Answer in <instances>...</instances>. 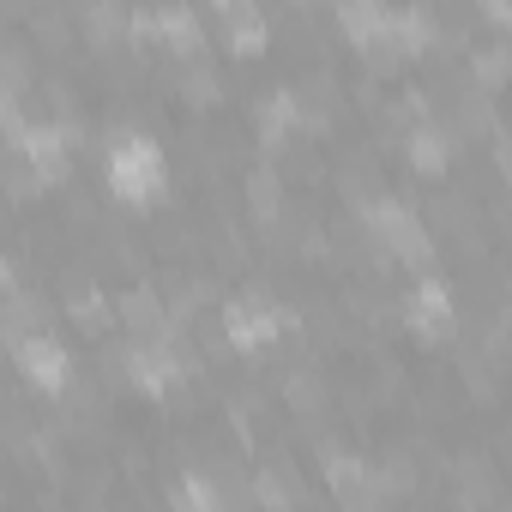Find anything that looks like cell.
Returning a JSON list of instances; mask_svg holds the SVG:
<instances>
[{
	"mask_svg": "<svg viewBox=\"0 0 512 512\" xmlns=\"http://www.w3.org/2000/svg\"><path fill=\"white\" fill-rule=\"evenodd\" d=\"M103 181H109V193L127 199V205H151V199H163L169 169H163V151H157L145 133H121V139L103 151Z\"/></svg>",
	"mask_w": 512,
	"mask_h": 512,
	"instance_id": "cell-1",
	"label": "cell"
},
{
	"mask_svg": "<svg viewBox=\"0 0 512 512\" xmlns=\"http://www.w3.org/2000/svg\"><path fill=\"white\" fill-rule=\"evenodd\" d=\"M362 217H368V235L386 247V260H398V266H428L434 260V235L422 229V217L404 199H386L380 193Z\"/></svg>",
	"mask_w": 512,
	"mask_h": 512,
	"instance_id": "cell-2",
	"label": "cell"
},
{
	"mask_svg": "<svg viewBox=\"0 0 512 512\" xmlns=\"http://www.w3.org/2000/svg\"><path fill=\"white\" fill-rule=\"evenodd\" d=\"M7 350L19 362V374L43 392H67L73 386V362H67V344L49 338V332H7Z\"/></svg>",
	"mask_w": 512,
	"mask_h": 512,
	"instance_id": "cell-3",
	"label": "cell"
},
{
	"mask_svg": "<svg viewBox=\"0 0 512 512\" xmlns=\"http://www.w3.org/2000/svg\"><path fill=\"white\" fill-rule=\"evenodd\" d=\"M284 326H290V314H284L266 290H241V296L223 308V332H229L241 350H266L272 338H284Z\"/></svg>",
	"mask_w": 512,
	"mask_h": 512,
	"instance_id": "cell-4",
	"label": "cell"
},
{
	"mask_svg": "<svg viewBox=\"0 0 512 512\" xmlns=\"http://www.w3.org/2000/svg\"><path fill=\"white\" fill-rule=\"evenodd\" d=\"M253 121H260L266 151H284V145H290V133H296V127H308V121H302V91H296V85L266 91V97H260V109H253Z\"/></svg>",
	"mask_w": 512,
	"mask_h": 512,
	"instance_id": "cell-5",
	"label": "cell"
},
{
	"mask_svg": "<svg viewBox=\"0 0 512 512\" xmlns=\"http://www.w3.org/2000/svg\"><path fill=\"white\" fill-rule=\"evenodd\" d=\"M404 320L416 326V338H452V290L422 278L410 290V302H404Z\"/></svg>",
	"mask_w": 512,
	"mask_h": 512,
	"instance_id": "cell-6",
	"label": "cell"
},
{
	"mask_svg": "<svg viewBox=\"0 0 512 512\" xmlns=\"http://www.w3.org/2000/svg\"><path fill=\"white\" fill-rule=\"evenodd\" d=\"M217 25H223L229 49H241V55H260L266 49V13L247 7V0H241V7H235V0H229V7H217Z\"/></svg>",
	"mask_w": 512,
	"mask_h": 512,
	"instance_id": "cell-7",
	"label": "cell"
},
{
	"mask_svg": "<svg viewBox=\"0 0 512 512\" xmlns=\"http://www.w3.org/2000/svg\"><path fill=\"white\" fill-rule=\"evenodd\" d=\"M446 157H452V127L446 121H422V127H410V163L428 175V169H446Z\"/></svg>",
	"mask_w": 512,
	"mask_h": 512,
	"instance_id": "cell-8",
	"label": "cell"
},
{
	"mask_svg": "<svg viewBox=\"0 0 512 512\" xmlns=\"http://www.w3.org/2000/svg\"><path fill=\"white\" fill-rule=\"evenodd\" d=\"M247 205L260 211L266 223L284 217V175H278L272 163H253V169H247Z\"/></svg>",
	"mask_w": 512,
	"mask_h": 512,
	"instance_id": "cell-9",
	"label": "cell"
},
{
	"mask_svg": "<svg viewBox=\"0 0 512 512\" xmlns=\"http://www.w3.org/2000/svg\"><path fill=\"white\" fill-rule=\"evenodd\" d=\"M169 512H223V494L211 476H175L169 482Z\"/></svg>",
	"mask_w": 512,
	"mask_h": 512,
	"instance_id": "cell-10",
	"label": "cell"
},
{
	"mask_svg": "<svg viewBox=\"0 0 512 512\" xmlns=\"http://www.w3.org/2000/svg\"><path fill=\"white\" fill-rule=\"evenodd\" d=\"M253 500H260L266 512H296L302 506L296 470H260V476H253Z\"/></svg>",
	"mask_w": 512,
	"mask_h": 512,
	"instance_id": "cell-11",
	"label": "cell"
},
{
	"mask_svg": "<svg viewBox=\"0 0 512 512\" xmlns=\"http://www.w3.org/2000/svg\"><path fill=\"white\" fill-rule=\"evenodd\" d=\"M284 398H290V410L320 416V410H326V380H320L314 368H290V374H284Z\"/></svg>",
	"mask_w": 512,
	"mask_h": 512,
	"instance_id": "cell-12",
	"label": "cell"
},
{
	"mask_svg": "<svg viewBox=\"0 0 512 512\" xmlns=\"http://www.w3.org/2000/svg\"><path fill=\"white\" fill-rule=\"evenodd\" d=\"M175 85H181V97L211 103V97H217V67H211V61H181V67H175Z\"/></svg>",
	"mask_w": 512,
	"mask_h": 512,
	"instance_id": "cell-13",
	"label": "cell"
},
{
	"mask_svg": "<svg viewBox=\"0 0 512 512\" xmlns=\"http://www.w3.org/2000/svg\"><path fill=\"white\" fill-rule=\"evenodd\" d=\"M67 308H73V320H79V326H103V320H109V302H103L91 284L67 290Z\"/></svg>",
	"mask_w": 512,
	"mask_h": 512,
	"instance_id": "cell-14",
	"label": "cell"
}]
</instances>
